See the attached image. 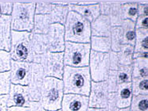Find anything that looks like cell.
<instances>
[{"instance_id":"cell-45","label":"cell","mask_w":148,"mask_h":111,"mask_svg":"<svg viewBox=\"0 0 148 111\" xmlns=\"http://www.w3.org/2000/svg\"><path fill=\"white\" fill-rule=\"evenodd\" d=\"M87 111H106L104 108H89Z\"/></svg>"},{"instance_id":"cell-7","label":"cell","mask_w":148,"mask_h":111,"mask_svg":"<svg viewBox=\"0 0 148 111\" xmlns=\"http://www.w3.org/2000/svg\"><path fill=\"white\" fill-rule=\"evenodd\" d=\"M42 61L45 63L43 71L46 77L62 79L65 67L63 52H48Z\"/></svg>"},{"instance_id":"cell-20","label":"cell","mask_w":148,"mask_h":111,"mask_svg":"<svg viewBox=\"0 0 148 111\" xmlns=\"http://www.w3.org/2000/svg\"><path fill=\"white\" fill-rule=\"evenodd\" d=\"M132 68V78H148V59H134Z\"/></svg>"},{"instance_id":"cell-32","label":"cell","mask_w":148,"mask_h":111,"mask_svg":"<svg viewBox=\"0 0 148 111\" xmlns=\"http://www.w3.org/2000/svg\"><path fill=\"white\" fill-rule=\"evenodd\" d=\"M10 88V74L8 72L0 73V95H8Z\"/></svg>"},{"instance_id":"cell-2","label":"cell","mask_w":148,"mask_h":111,"mask_svg":"<svg viewBox=\"0 0 148 111\" xmlns=\"http://www.w3.org/2000/svg\"><path fill=\"white\" fill-rule=\"evenodd\" d=\"M65 42L90 43V23L76 12L70 11L64 24Z\"/></svg>"},{"instance_id":"cell-5","label":"cell","mask_w":148,"mask_h":111,"mask_svg":"<svg viewBox=\"0 0 148 111\" xmlns=\"http://www.w3.org/2000/svg\"><path fill=\"white\" fill-rule=\"evenodd\" d=\"M88 67L92 81H106L110 71L109 53H99L91 50Z\"/></svg>"},{"instance_id":"cell-43","label":"cell","mask_w":148,"mask_h":111,"mask_svg":"<svg viewBox=\"0 0 148 111\" xmlns=\"http://www.w3.org/2000/svg\"><path fill=\"white\" fill-rule=\"evenodd\" d=\"M8 111H29V108L25 107H8Z\"/></svg>"},{"instance_id":"cell-19","label":"cell","mask_w":148,"mask_h":111,"mask_svg":"<svg viewBox=\"0 0 148 111\" xmlns=\"http://www.w3.org/2000/svg\"><path fill=\"white\" fill-rule=\"evenodd\" d=\"M123 33V44L134 46L136 40L135 22L128 20H124L120 25Z\"/></svg>"},{"instance_id":"cell-34","label":"cell","mask_w":148,"mask_h":111,"mask_svg":"<svg viewBox=\"0 0 148 111\" xmlns=\"http://www.w3.org/2000/svg\"><path fill=\"white\" fill-rule=\"evenodd\" d=\"M109 65L110 70L118 71L120 66L118 52H115L113 51L109 52Z\"/></svg>"},{"instance_id":"cell-22","label":"cell","mask_w":148,"mask_h":111,"mask_svg":"<svg viewBox=\"0 0 148 111\" xmlns=\"http://www.w3.org/2000/svg\"><path fill=\"white\" fill-rule=\"evenodd\" d=\"M91 50L99 53H109L111 51V43L110 37L91 36Z\"/></svg>"},{"instance_id":"cell-6","label":"cell","mask_w":148,"mask_h":111,"mask_svg":"<svg viewBox=\"0 0 148 111\" xmlns=\"http://www.w3.org/2000/svg\"><path fill=\"white\" fill-rule=\"evenodd\" d=\"M12 25L15 30L31 31L34 27V4H15Z\"/></svg>"},{"instance_id":"cell-39","label":"cell","mask_w":148,"mask_h":111,"mask_svg":"<svg viewBox=\"0 0 148 111\" xmlns=\"http://www.w3.org/2000/svg\"><path fill=\"white\" fill-rule=\"evenodd\" d=\"M138 16H148V1H138Z\"/></svg>"},{"instance_id":"cell-37","label":"cell","mask_w":148,"mask_h":111,"mask_svg":"<svg viewBox=\"0 0 148 111\" xmlns=\"http://www.w3.org/2000/svg\"><path fill=\"white\" fill-rule=\"evenodd\" d=\"M116 106V93H109L107 100L106 106L105 108L106 111H115Z\"/></svg>"},{"instance_id":"cell-13","label":"cell","mask_w":148,"mask_h":111,"mask_svg":"<svg viewBox=\"0 0 148 111\" xmlns=\"http://www.w3.org/2000/svg\"><path fill=\"white\" fill-rule=\"evenodd\" d=\"M32 81L28 87L30 101H40L42 85L44 81L43 67L40 65L34 64L32 68Z\"/></svg>"},{"instance_id":"cell-23","label":"cell","mask_w":148,"mask_h":111,"mask_svg":"<svg viewBox=\"0 0 148 111\" xmlns=\"http://www.w3.org/2000/svg\"><path fill=\"white\" fill-rule=\"evenodd\" d=\"M54 7L49 15L51 24H59L64 25L68 17L70 8L68 6H61L54 3Z\"/></svg>"},{"instance_id":"cell-40","label":"cell","mask_w":148,"mask_h":111,"mask_svg":"<svg viewBox=\"0 0 148 111\" xmlns=\"http://www.w3.org/2000/svg\"><path fill=\"white\" fill-rule=\"evenodd\" d=\"M99 3V11H100V15H107L109 14L110 9H111V2H98Z\"/></svg>"},{"instance_id":"cell-3","label":"cell","mask_w":148,"mask_h":111,"mask_svg":"<svg viewBox=\"0 0 148 111\" xmlns=\"http://www.w3.org/2000/svg\"><path fill=\"white\" fill-rule=\"evenodd\" d=\"M64 95L62 79L54 77L44 78L40 100L44 110L49 111L60 110Z\"/></svg>"},{"instance_id":"cell-27","label":"cell","mask_w":148,"mask_h":111,"mask_svg":"<svg viewBox=\"0 0 148 111\" xmlns=\"http://www.w3.org/2000/svg\"><path fill=\"white\" fill-rule=\"evenodd\" d=\"M130 111H148V95H133Z\"/></svg>"},{"instance_id":"cell-17","label":"cell","mask_w":148,"mask_h":111,"mask_svg":"<svg viewBox=\"0 0 148 111\" xmlns=\"http://www.w3.org/2000/svg\"><path fill=\"white\" fill-rule=\"evenodd\" d=\"M11 81L14 85H26L29 83V73L30 65L27 63L13 62Z\"/></svg>"},{"instance_id":"cell-47","label":"cell","mask_w":148,"mask_h":111,"mask_svg":"<svg viewBox=\"0 0 148 111\" xmlns=\"http://www.w3.org/2000/svg\"><path fill=\"white\" fill-rule=\"evenodd\" d=\"M44 111H49V110H44ZM55 111H61V109H60V110H55Z\"/></svg>"},{"instance_id":"cell-10","label":"cell","mask_w":148,"mask_h":111,"mask_svg":"<svg viewBox=\"0 0 148 111\" xmlns=\"http://www.w3.org/2000/svg\"><path fill=\"white\" fill-rule=\"evenodd\" d=\"M8 95V107L28 108L30 104L28 87L25 85H11Z\"/></svg>"},{"instance_id":"cell-11","label":"cell","mask_w":148,"mask_h":111,"mask_svg":"<svg viewBox=\"0 0 148 111\" xmlns=\"http://www.w3.org/2000/svg\"><path fill=\"white\" fill-rule=\"evenodd\" d=\"M29 34L17 33L13 34V59L21 61H28L29 59Z\"/></svg>"},{"instance_id":"cell-38","label":"cell","mask_w":148,"mask_h":111,"mask_svg":"<svg viewBox=\"0 0 148 111\" xmlns=\"http://www.w3.org/2000/svg\"><path fill=\"white\" fill-rule=\"evenodd\" d=\"M136 29H148V16H138L135 22Z\"/></svg>"},{"instance_id":"cell-31","label":"cell","mask_w":148,"mask_h":111,"mask_svg":"<svg viewBox=\"0 0 148 111\" xmlns=\"http://www.w3.org/2000/svg\"><path fill=\"white\" fill-rule=\"evenodd\" d=\"M132 79V65L120 66L117 72V82L118 84L131 83Z\"/></svg>"},{"instance_id":"cell-35","label":"cell","mask_w":148,"mask_h":111,"mask_svg":"<svg viewBox=\"0 0 148 111\" xmlns=\"http://www.w3.org/2000/svg\"><path fill=\"white\" fill-rule=\"evenodd\" d=\"M10 68V56L6 52L0 51V71H7Z\"/></svg>"},{"instance_id":"cell-8","label":"cell","mask_w":148,"mask_h":111,"mask_svg":"<svg viewBox=\"0 0 148 111\" xmlns=\"http://www.w3.org/2000/svg\"><path fill=\"white\" fill-rule=\"evenodd\" d=\"M109 92L106 81L91 82L88 95L89 108H105L107 104Z\"/></svg>"},{"instance_id":"cell-25","label":"cell","mask_w":148,"mask_h":111,"mask_svg":"<svg viewBox=\"0 0 148 111\" xmlns=\"http://www.w3.org/2000/svg\"><path fill=\"white\" fill-rule=\"evenodd\" d=\"M119 55L120 66L132 65L134 61V46L130 44H122Z\"/></svg>"},{"instance_id":"cell-44","label":"cell","mask_w":148,"mask_h":111,"mask_svg":"<svg viewBox=\"0 0 148 111\" xmlns=\"http://www.w3.org/2000/svg\"><path fill=\"white\" fill-rule=\"evenodd\" d=\"M96 2H77V4L81 6H90V5L95 4Z\"/></svg>"},{"instance_id":"cell-29","label":"cell","mask_w":148,"mask_h":111,"mask_svg":"<svg viewBox=\"0 0 148 111\" xmlns=\"http://www.w3.org/2000/svg\"><path fill=\"white\" fill-rule=\"evenodd\" d=\"M133 95H148V78H132Z\"/></svg>"},{"instance_id":"cell-24","label":"cell","mask_w":148,"mask_h":111,"mask_svg":"<svg viewBox=\"0 0 148 111\" xmlns=\"http://www.w3.org/2000/svg\"><path fill=\"white\" fill-rule=\"evenodd\" d=\"M112 27H120L124 20L123 15V2H111L108 14Z\"/></svg>"},{"instance_id":"cell-42","label":"cell","mask_w":148,"mask_h":111,"mask_svg":"<svg viewBox=\"0 0 148 111\" xmlns=\"http://www.w3.org/2000/svg\"><path fill=\"white\" fill-rule=\"evenodd\" d=\"M8 95H0V111H8Z\"/></svg>"},{"instance_id":"cell-16","label":"cell","mask_w":148,"mask_h":111,"mask_svg":"<svg viewBox=\"0 0 148 111\" xmlns=\"http://www.w3.org/2000/svg\"><path fill=\"white\" fill-rule=\"evenodd\" d=\"M68 6L70 11L76 12L77 13L86 19L90 24L100 15L98 2L90 6H81L77 4V2H69Z\"/></svg>"},{"instance_id":"cell-12","label":"cell","mask_w":148,"mask_h":111,"mask_svg":"<svg viewBox=\"0 0 148 111\" xmlns=\"http://www.w3.org/2000/svg\"><path fill=\"white\" fill-rule=\"evenodd\" d=\"M88 97L77 94H65L61 104V111H87Z\"/></svg>"},{"instance_id":"cell-33","label":"cell","mask_w":148,"mask_h":111,"mask_svg":"<svg viewBox=\"0 0 148 111\" xmlns=\"http://www.w3.org/2000/svg\"><path fill=\"white\" fill-rule=\"evenodd\" d=\"M117 72L115 70H110L108 73V76L106 79V84H107L108 90L109 93H116L118 86L117 82Z\"/></svg>"},{"instance_id":"cell-1","label":"cell","mask_w":148,"mask_h":111,"mask_svg":"<svg viewBox=\"0 0 148 111\" xmlns=\"http://www.w3.org/2000/svg\"><path fill=\"white\" fill-rule=\"evenodd\" d=\"M62 81L64 94H77L88 97L92 82L88 67L65 66Z\"/></svg>"},{"instance_id":"cell-46","label":"cell","mask_w":148,"mask_h":111,"mask_svg":"<svg viewBox=\"0 0 148 111\" xmlns=\"http://www.w3.org/2000/svg\"><path fill=\"white\" fill-rule=\"evenodd\" d=\"M115 111H130V107L124 108H116Z\"/></svg>"},{"instance_id":"cell-4","label":"cell","mask_w":148,"mask_h":111,"mask_svg":"<svg viewBox=\"0 0 148 111\" xmlns=\"http://www.w3.org/2000/svg\"><path fill=\"white\" fill-rule=\"evenodd\" d=\"M91 48L90 43L65 42L63 51L65 66L73 67H88Z\"/></svg>"},{"instance_id":"cell-18","label":"cell","mask_w":148,"mask_h":111,"mask_svg":"<svg viewBox=\"0 0 148 111\" xmlns=\"http://www.w3.org/2000/svg\"><path fill=\"white\" fill-rule=\"evenodd\" d=\"M116 106L118 108H124L130 106L133 93L132 83H122L118 84L116 92Z\"/></svg>"},{"instance_id":"cell-28","label":"cell","mask_w":148,"mask_h":111,"mask_svg":"<svg viewBox=\"0 0 148 111\" xmlns=\"http://www.w3.org/2000/svg\"><path fill=\"white\" fill-rule=\"evenodd\" d=\"M111 43V51L115 52H120L123 44V33L120 27H112L110 35Z\"/></svg>"},{"instance_id":"cell-41","label":"cell","mask_w":148,"mask_h":111,"mask_svg":"<svg viewBox=\"0 0 148 111\" xmlns=\"http://www.w3.org/2000/svg\"><path fill=\"white\" fill-rule=\"evenodd\" d=\"M28 108L29 111H44L40 101H31Z\"/></svg>"},{"instance_id":"cell-9","label":"cell","mask_w":148,"mask_h":111,"mask_svg":"<svg viewBox=\"0 0 148 111\" xmlns=\"http://www.w3.org/2000/svg\"><path fill=\"white\" fill-rule=\"evenodd\" d=\"M49 52H63L65 48V29L63 25L52 24L46 34Z\"/></svg>"},{"instance_id":"cell-26","label":"cell","mask_w":148,"mask_h":111,"mask_svg":"<svg viewBox=\"0 0 148 111\" xmlns=\"http://www.w3.org/2000/svg\"><path fill=\"white\" fill-rule=\"evenodd\" d=\"M123 15L124 20H131L135 22L138 16L137 1L123 2Z\"/></svg>"},{"instance_id":"cell-14","label":"cell","mask_w":148,"mask_h":111,"mask_svg":"<svg viewBox=\"0 0 148 111\" xmlns=\"http://www.w3.org/2000/svg\"><path fill=\"white\" fill-rule=\"evenodd\" d=\"M138 58L148 59V29H136L134 59Z\"/></svg>"},{"instance_id":"cell-48","label":"cell","mask_w":148,"mask_h":111,"mask_svg":"<svg viewBox=\"0 0 148 111\" xmlns=\"http://www.w3.org/2000/svg\"><path fill=\"white\" fill-rule=\"evenodd\" d=\"M1 5H0V14H1Z\"/></svg>"},{"instance_id":"cell-30","label":"cell","mask_w":148,"mask_h":111,"mask_svg":"<svg viewBox=\"0 0 148 111\" xmlns=\"http://www.w3.org/2000/svg\"><path fill=\"white\" fill-rule=\"evenodd\" d=\"M36 20V32L45 35L47 34L51 25H52L49 15H38Z\"/></svg>"},{"instance_id":"cell-21","label":"cell","mask_w":148,"mask_h":111,"mask_svg":"<svg viewBox=\"0 0 148 111\" xmlns=\"http://www.w3.org/2000/svg\"><path fill=\"white\" fill-rule=\"evenodd\" d=\"M10 18L0 19V48L8 50L10 47Z\"/></svg>"},{"instance_id":"cell-36","label":"cell","mask_w":148,"mask_h":111,"mask_svg":"<svg viewBox=\"0 0 148 111\" xmlns=\"http://www.w3.org/2000/svg\"><path fill=\"white\" fill-rule=\"evenodd\" d=\"M37 13L39 15H47L51 13L54 7V3H45V4H37Z\"/></svg>"},{"instance_id":"cell-15","label":"cell","mask_w":148,"mask_h":111,"mask_svg":"<svg viewBox=\"0 0 148 111\" xmlns=\"http://www.w3.org/2000/svg\"><path fill=\"white\" fill-rule=\"evenodd\" d=\"M111 23L107 15H99L97 19L90 24L91 36L110 37Z\"/></svg>"}]
</instances>
